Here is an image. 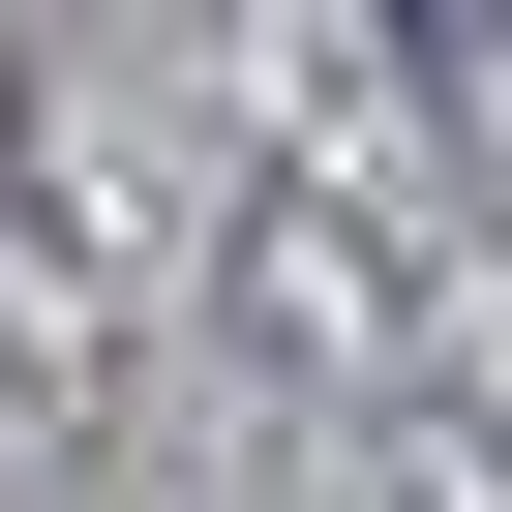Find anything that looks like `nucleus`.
Wrapping results in <instances>:
<instances>
[{
    "label": "nucleus",
    "instance_id": "nucleus-1",
    "mask_svg": "<svg viewBox=\"0 0 512 512\" xmlns=\"http://www.w3.org/2000/svg\"><path fill=\"white\" fill-rule=\"evenodd\" d=\"M422 31H512V0H422Z\"/></svg>",
    "mask_w": 512,
    "mask_h": 512
}]
</instances>
